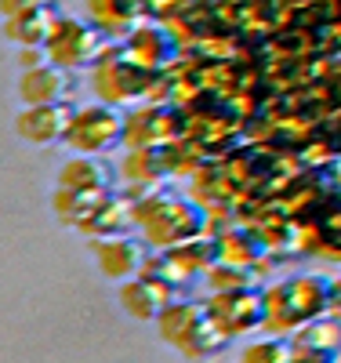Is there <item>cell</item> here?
I'll list each match as a JSON object with an SVG mask.
<instances>
[{"instance_id":"obj_1","label":"cell","mask_w":341,"mask_h":363,"mask_svg":"<svg viewBox=\"0 0 341 363\" xmlns=\"http://www.w3.org/2000/svg\"><path fill=\"white\" fill-rule=\"evenodd\" d=\"M157 327H160V338L167 345H174L181 356L189 359H203V356H214L229 345V335L214 323L211 309L200 306V301H171V306L157 316Z\"/></svg>"},{"instance_id":"obj_2","label":"cell","mask_w":341,"mask_h":363,"mask_svg":"<svg viewBox=\"0 0 341 363\" xmlns=\"http://www.w3.org/2000/svg\"><path fill=\"white\" fill-rule=\"evenodd\" d=\"M330 301H334V287L323 277L287 280L265 294V323H272L276 330H284L291 323H308L323 309H330Z\"/></svg>"},{"instance_id":"obj_3","label":"cell","mask_w":341,"mask_h":363,"mask_svg":"<svg viewBox=\"0 0 341 363\" xmlns=\"http://www.w3.org/2000/svg\"><path fill=\"white\" fill-rule=\"evenodd\" d=\"M135 215L145 225V240L152 247H164V251L203 229V215L196 207L181 203V200H167V196L152 200L145 207H135Z\"/></svg>"},{"instance_id":"obj_4","label":"cell","mask_w":341,"mask_h":363,"mask_svg":"<svg viewBox=\"0 0 341 363\" xmlns=\"http://www.w3.org/2000/svg\"><path fill=\"white\" fill-rule=\"evenodd\" d=\"M123 131H128V124H123V116L116 106L109 102H99V106H84L73 113V124L66 131V149H73V153H109V149L120 145Z\"/></svg>"},{"instance_id":"obj_5","label":"cell","mask_w":341,"mask_h":363,"mask_svg":"<svg viewBox=\"0 0 341 363\" xmlns=\"http://www.w3.org/2000/svg\"><path fill=\"white\" fill-rule=\"evenodd\" d=\"M102 51V29L87 26L80 18H58L51 37H47V55L51 62L66 69H87Z\"/></svg>"},{"instance_id":"obj_6","label":"cell","mask_w":341,"mask_h":363,"mask_svg":"<svg viewBox=\"0 0 341 363\" xmlns=\"http://www.w3.org/2000/svg\"><path fill=\"white\" fill-rule=\"evenodd\" d=\"M207 309H211L214 323L229 338H236V335H247V330L265 323V294H258L255 287H225L207 301Z\"/></svg>"},{"instance_id":"obj_7","label":"cell","mask_w":341,"mask_h":363,"mask_svg":"<svg viewBox=\"0 0 341 363\" xmlns=\"http://www.w3.org/2000/svg\"><path fill=\"white\" fill-rule=\"evenodd\" d=\"M87 247L99 262V272L113 284H123V280L138 277L145 258H149V244H142V240H135L128 233L106 236V240H87Z\"/></svg>"},{"instance_id":"obj_8","label":"cell","mask_w":341,"mask_h":363,"mask_svg":"<svg viewBox=\"0 0 341 363\" xmlns=\"http://www.w3.org/2000/svg\"><path fill=\"white\" fill-rule=\"evenodd\" d=\"M73 102H47V106H22L15 116V131L29 145H55L66 142V131L73 124Z\"/></svg>"},{"instance_id":"obj_9","label":"cell","mask_w":341,"mask_h":363,"mask_svg":"<svg viewBox=\"0 0 341 363\" xmlns=\"http://www.w3.org/2000/svg\"><path fill=\"white\" fill-rule=\"evenodd\" d=\"M174 298H178V287H171L164 280H152V277H145V272H138V277H131V280H123L120 291H116L120 309L128 313V316H135V320H142V323L145 320H157Z\"/></svg>"},{"instance_id":"obj_10","label":"cell","mask_w":341,"mask_h":363,"mask_svg":"<svg viewBox=\"0 0 341 363\" xmlns=\"http://www.w3.org/2000/svg\"><path fill=\"white\" fill-rule=\"evenodd\" d=\"M73 95V69L44 62L37 69H22L18 77V102L22 106H47V102H69Z\"/></svg>"},{"instance_id":"obj_11","label":"cell","mask_w":341,"mask_h":363,"mask_svg":"<svg viewBox=\"0 0 341 363\" xmlns=\"http://www.w3.org/2000/svg\"><path fill=\"white\" fill-rule=\"evenodd\" d=\"M55 186L102 196V193H113V167L102 157H95V153H77V157H69L66 164H62Z\"/></svg>"},{"instance_id":"obj_12","label":"cell","mask_w":341,"mask_h":363,"mask_svg":"<svg viewBox=\"0 0 341 363\" xmlns=\"http://www.w3.org/2000/svg\"><path fill=\"white\" fill-rule=\"evenodd\" d=\"M135 222H138L135 203L120 200L116 193H106L95 207H91V215L84 218V225L77 233H84L87 240H106V236H120L123 229H131Z\"/></svg>"},{"instance_id":"obj_13","label":"cell","mask_w":341,"mask_h":363,"mask_svg":"<svg viewBox=\"0 0 341 363\" xmlns=\"http://www.w3.org/2000/svg\"><path fill=\"white\" fill-rule=\"evenodd\" d=\"M0 22H4L0 26L4 40L15 48H26V44H47L58 15H55V4H47V8H33V11H22V15L0 18Z\"/></svg>"},{"instance_id":"obj_14","label":"cell","mask_w":341,"mask_h":363,"mask_svg":"<svg viewBox=\"0 0 341 363\" xmlns=\"http://www.w3.org/2000/svg\"><path fill=\"white\" fill-rule=\"evenodd\" d=\"M341 349V320H308L294 338V359H337Z\"/></svg>"},{"instance_id":"obj_15","label":"cell","mask_w":341,"mask_h":363,"mask_svg":"<svg viewBox=\"0 0 341 363\" xmlns=\"http://www.w3.org/2000/svg\"><path fill=\"white\" fill-rule=\"evenodd\" d=\"M167 251H171V258L185 272H189V277L214 269V265H218V258H222V247L214 244V240H207V236H189V240H181V244H174Z\"/></svg>"},{"instance_id":"obj_16","label":"cell","mask_w":341,"mask_h":363,"mask_svg":"<svg viewBox=\"0 0 341 363\" xmlns=\"http://www.w3.org/2000/svg\"><path fill=\"white\" fill-rule=\"evenodd\" d=\"M102 196H106V193H102ZM102 196H91V193H77V189H66V186H55V193H51L55 222L69 225V229H80L84 218L91 215V207H95Z\"/></svg>"},{"instance_id":"obj_17","label":"cell","mask_w":341,"mask_h":363,"mask_svg":"<svg viewBox=\"0 0 341 363\" xmlns=\"http://www.w3.org/2000/svg\"><path fill=\"white\" fill-rule=\"evenodd\" d=\"M240 359L243 363H287V359H294V345L291 342H258V345H247Z\"/></svg>"},{"instance_id":"obj_18","label":"cell","mask_w":341,"mask_h":363,"mask_svg":"<svg viewBox=\"0 0 341 363\" xmlns=\"http://www.w3.org/2000/svg\"><path fill=\"white\" fill-rule=\"evenodd\" d=\"M15 58H18V66H22V69H37V66L51 62L47 44H26V48H18V51H15Z\"/></svg>"},{"instance_id":"obj_19","label":"cell","mask_w":341,"mask_h":363,"mask_svg":"<svg viewBox=\"0 0 341 363\" xmlns=\"http://www.w3.org/2000/svg\"><path fill=\"white\" fill-rule=\"evenodd\" d=\"M55 0H0V18H11L22 11H33V8H47Z\"/></svg>"}]
</instances>
